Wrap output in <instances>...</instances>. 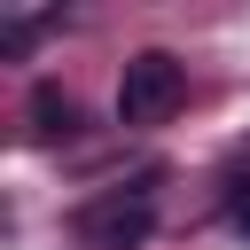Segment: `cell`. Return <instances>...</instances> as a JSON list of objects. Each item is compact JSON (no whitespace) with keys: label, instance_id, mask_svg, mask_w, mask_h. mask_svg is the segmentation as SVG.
Segmentation results:
<instances>
[{"label":"cell","instance_id":"1","mask_svg":"<svg viewBox=\"0 0 250 250\" xmlns=\"http://www.w3.org/2000/svg\"><path fill=\"white\" fill-rule=\"evenodd\" d=\"M180 94H188L180 55L141 47V55L125 62V78H117V125H164V117L180 109Z\"/></svg>","mask_w":250,"mask_h":250},{"label":"cell","instance_id":"3","mask_svg":"<svg viewBox=\"0 0 250 250\" xmlns=\"http://www.w3.org/2000/svg\"><path fill=\"white\" fill-rule=\"evenodd\" d=\"M31 133L39 141H70L78 133V102L62 86H31Z\"/></svg>","mask_w":250,"mask_h":250},{"label":"cell","instance_id":"2","mask_svg":"<svg viewBox=\"0 0 250 250\" xmlns=\"http://www.w3.org/2000/svg\"><path fill=\"white\" fill-rule=\"evenodd\" d=\"M78 234H86V250H141L148 234H156V211H148V195L133 188H109V195H94L86 211H78Z\"/></svg>","mask_w":250,"mask_h":250},{"label":"cell","instance_id":"4","mask_svg":"<svg viewBox=\"0 0 250 250\" xmlns=\"http://www.w3.org/2000/svg\"><path fill=\"white\" fill-rule=\"evenodd\" d=\"M234 227H242V234H250V188H242V195H234Z\"/></svg>","mask_w":250,"mask_h":250}]
</instances>
